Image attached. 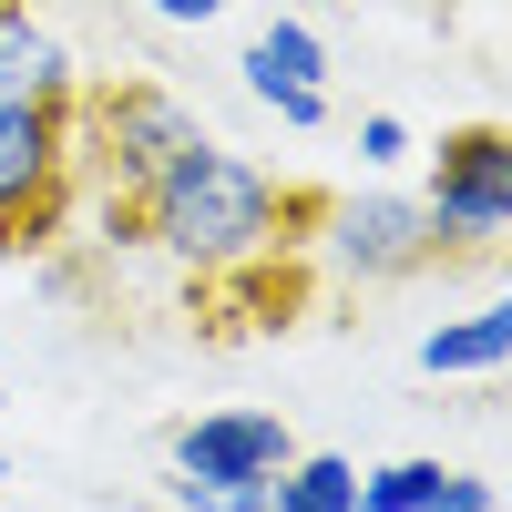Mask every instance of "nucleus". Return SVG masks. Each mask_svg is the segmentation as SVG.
Masks as SVG:
<instances>
[{
    "mask_svg": "<svg viewBox=\"0 0 512 512\" xmlns=\"http://www.w3.org/2000/svg\"><path fill=\"white\" fill-rule=\"evenodd\" d=\"M144 11H154V21H175V31H205L226 0H144Z\"/></svg>",
    "mask_w": 512,
    "mask_h": 512,
    "instance_id": "nucleus-15",
    "label": "nucleus"
},
{
    "mask_svg": "<svg viewBox=\"0 0 512 512\" xmlns=\"http://www.w3.org/2000/svg\"><path fill=\"white\" fill-rule=\"evenodd\" d=\"M318 226V195L308 185H277L267 164H246L226 144H195L164 164V185L134 205V246L175 256L195 277H226V267H267V256H308Z\"/></svg>",
    "mask_w": 512,
    "mask_h": 512,
    "instance_id": "nucleus-1",
    "label": "nucleus"
},
{
    "mask_svg": "<svg viewBox=\"0 0 512 512\" xmlns=\"http://www.w3.org/2000/svg\"><path fill=\"white\" fill-rule=\"evenodd\" d=\"M277 512H359V461H338V451H297L287 472L267 482Z\"/></svg>",
    "mask_w": 512,
    "mask_h": 512,
    "instance_id": "nucleus-10",
    "label": "nucleus"
},
{
    "mask_svg": "<svg viewBox=\"0 0 512 512\" xmlns=\"http://www.w3.org/2000/svg\"><path fill=\"white\" fill-rule=\"evenodd\" d=\"M164 451H175V482H277L297 461V431L277 410H205Z\"/></svg>",
    "mask_w": 512,
    "mask_h": 512,
    "instance_id": "nucleus-6",
    "label": "nucleus"
},
{
    "mask_svg": "<svg viewBox=\"0 0 512 512\" xmlns=\"http://www.w3.org/2000/svg\"><path fill=\"white\" fill-rule=\"evenodd\" d=\"M420 512H502V482H482V472H441V492L420 502Z\"/></svg>",
    "mask_w": 512,
    "mask_h": 512,
    "instance_id": "nucleus-13",
    "label": "nucleus"
},
{
    "mask_svg": "<svg viewBox=\"0 0 512 512\" xmlns=\"http://www.w3.org/2000/svg\"><path fill=\"white\" fill-rule=\"evenodd\" d=\"M359 164H410V123L400 113H369L359 123Z\"/></svg>",
    "mask_w": 512,
    "mask_h": 512,
    "instance_id": "nucleus-14",
    "label": "nucleus"
},
{
    "mask_svg": "<svg viewBox=\"0 0 512 512\" xmlns=\"http://www.w3.org/2000/svg\"><path fill=\"white\" fill-rule=\"evenodd\" d=\"M205 123L164 93V82H72V185L93 175L103 226L134 236V205L164 185V164L195 154Z\"/></svg>",
    "mask_w": 512,
    "mask_h": 512,
    "instance_id": "nucleus-2",
    "label": "nucleus"
},
{
    "mask_svg": "<svg viewBox=\"0 0 512 512\" xmlns=\"http://www.w3.org/2000/svg\"><path fill=\"white\" fill-rule=\"evenodd\" d=\"M175 502L185 512H277L267 482H175Z\"/></svg>",
    "mask_w": 512,
    "mask_h": 512,
    "instance_id": "nucleus-12",
    "label": "nucleus"
},
{
    "mask_svg": "<svg viewBox=\"0 0 512 512\" xmlns=\"http://www.w3.org/2000/svg\"><path fill=\"white\" fill-rule=\"evenodd\" d=\"M502 359H512V308H502V297L420 338V369H431V379H492Z\"/></svg>",
    "mask_w": 512,
    "mask_h": 512,
    "instance_id": "nucleus-9",
    "label": "nucleus"
},
{
    "mask_svg": "<svg viewBox=\"0 0 512 512\" xmlns=\"http://www.w3.org/2000/svg\"><path fill=\"white\" fill-rule=\"evenodd\" d=\"M246 93L256 103H267L277 123H287V134H318V123H328V93H318V72H328V41L308 31V21H267V31H256L246 41Z\"/></svg>",
    "mask_w": 512,
    "mask_h": 512,
    "instance_id": "nucleus-7",
    "label": "nucleus"
},
{
    "mask_svg": "<svg viewBox=\"0 0 512 512\" xmlns=\"http://www.w3.org/2000/svg\"><path fill=\"white\" fill-rule=\"evenodd\" d=\"M431 226L451 236V256H492L512 236V134L502 123H461L431 144Z\"/></svg>",
    "mask_w": 512,
    "mask_h": 512,
    "instance_id": "nucleus-5",
    "label": "nucleus"
},
{
    "mask_svg": "<svg viewBox=\"0 0 512 512\" xmlns=\"http://www.w3.org/2000/svg\"><path fill=\"white\" fill-rule=\"evenodd\" d=\"M72 82V41L31 0H0V103H72Z\"/></svg>",
    "mask_w": 512,
    "mask_h": 512,
    "instance_id": "nucleus-8",
    "label": "nucleus"
},
{
    "mask_svg": "<svg viewBox=\"0 0 512 512\" xmlns=\"http://www.w3.org/2000/svg\"><path fill=\"white\" fill-rule=\"evenodd\" d=\"M72 205V103H0V246H52Z\"/></svg>",
    "mask_w": 512,
    "mask_h": 512,
    "instance_id": "nucleus-4",
    "label": "nucleus"
},
{
    "mask_svg": "<svg viewBox=\"0 0 512 512\" xmlns=\"http://www.w3.org/2000/svg\"><path fill=\"white\" fill-rule=\"evenodd\" d=\"M308 256H328L349 287H400L420 267H451V236L431 226L420 195H318Z\"/></svg>",
    "mask_w": 512,
    "mask_h": 512,
    "instance_id": "nucleus-3",
    "label": "nucleus"
},
{
    "mask_svg": "<svg viewBox=\"0 0 512 512\" xmlns=\"http://www.w3.org/2000/svg\"><path fill=\"white\" fill-rule=\"evenodd\" d=\"M441 492V461H379V472H359V512H420Z\"/></svg>",
    "mask_w": 512,
    "mask_h": 512,
    "instance_id": "nucleus-11",
    "label": "nucleus"
}]
</instances>
